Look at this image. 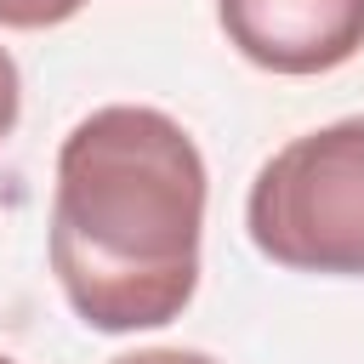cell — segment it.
<instances>
[{"mask_svg": "<svg viewBox=\"0 0 364 364\" xmlns=\"http://www.w3.org/2000/svg\"><path fill=\"white\" fill-rule=\"evenodd\" d=\"M205 159L193 136L136 102L85 114L57 148L51 273L108 336L182 318L199 290Z\"/></svg>", "mask_w": 364, "mask_h": 364, "instance_id": "1", "label": "cell"}, {"mask_svg": "<svg viewBox=\"0 0 364 364\" xmlns=\"http://www.w3.org/2000/svg\"><path fill=\"white\" fill-rule=\"evenodd\" d=\"M245 228L290 273L364 279V114L290 136L250 182Z\"/></svg>", "mask_w": 364, "mask_h": 364, "instance_id": "2", "label": "cell"}, {"mask_svg": "<svg viewBox=\"0 0 364 364\" xmlns=\"http://www.w3.org/2000/svg\"><path fill=\"white\" fill-rule=\"evenodd\" d=\"M216 17L267 74H330L364 51V0H216Z\"/></svg>", "mask_w": 364, "mask_h": 364, "instance_id": "3", "label": "cell"}, {"mask_svg": "<svg viewBox=\"0 0 364 364\" xmlns=\"http://www.w3.org/2000/svg\"><path fill=\"white\" fill-rule=\"evenodd\" d=\"M85 0H0V23L6 28H57L80 11Z\"/></svg>", "mask_w": 364, "mask_h": 364, "instance_id": "4", "label": "cell"}, {"mask_svg": "<svg viewBox=\"0 0 364 364\" xmlns=\"http://www.w3.org/2000/svg\"><path fill=\"white\" fill-rule=\"evenodd\" d=\"M17 108H23V80H17V63H11V51L0 46V142L11 136V125H17Z\"/></svg>", "mask_w": 364, "mask_h": 364, "instance_id": "5", "label": "cell"}, {"mask_svg": "<svg viewBox=\"0 0 364 364\" xmlns=\"http://www.w3.org/2000/svg\"><path fill=\"white\" fill-rule=\"evenodd\" d=\"M108 364H216L210 353H193V347H142V353H119Z\"/></svg>", "mask_w": 364, "mask_h": 364, "instance_id": "6", "label": "cell"}, {"mask_svg": "<svg viewBox=\"0 0 364 364\" xmlns=\"http://www.w3.org/2000/svg\"><path fill=\"white\" fill-rule=\"evenodd\" d=\"M0 364H11V358H6V353H0Z\"/></svg>", "mask_w": 364, "mask_h": 364, "instance_id": "7", "label": "cell"}]
</instances>
